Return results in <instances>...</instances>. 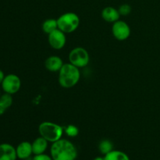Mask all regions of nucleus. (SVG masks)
<instances>
[{"mask_svg": "<svg viewBox=\"0 0 160 160\" xmlns=\"http://www.w3.org/2000/svg\"><path fill=\"white\" fill-rule=\"evenodd\" d=\"M17 158V151L12 145L8 143L0 145V160H16Z\"/></svg>", "mask_w": 160, "mask_h": 160, "instance_id": "9", "label": "nucleus"}, {"mask_svg": "<svg viewBox=\"0 0 160 160\" xmlns=\"http://www.w3.org/2000/svg\"><path fill=\"white\" fill-rule=\"evenodd\" d=\"M112 32L117 40L124 41L131 35V28L126 22L119 20L112 24Z\"/></svg>", "mask_w": 160, "mask_h": 160, "instance_id": "7", "label": "nucleus"}, {"mask_svg": "<svg viewBox=\"0 0 160 160\" xmlns=\"http://www.w3.org/2000/svg\"><path fill=\"white\" fill-rule=\"evenodd\" d=\"M118 11L120 16H128L131 12V6L129 4H123L119 7Z\"/></svg>", "mask_w": 160, "mask_h": 160, "instance_id": "19", "label": "nucleus"}, {"mask_svg": "<svg viewBox=\"0 0 160 160\" xmlns=\"http://www.w3.org/2000/svg\"><path fill=\"white\" fill-rule=\"evenodd\" d=\"M38 131L42 137L46 139L48 142L53 143L62 138L64 128L57 123L45 121L39 125Z\"/></svg>", "mask_w": 160, "mask_h": 160, "instance_id": "3", "label": "nucleus"}, {"mask_svg": "<svg viewBox=\"0 0 160 160\" xmlns=\"http://www.w3.org/2000/svg\"><path fill=\"white\" fill-rule=\"evenodd\" d=\"M69 60L70 63L76 66L78 68H83L88 64L90 57L85 48L77 47L70 51L69 54Z\"/></svg>", "mask_w": 160, "mask_h": 160, "instance_id": "5", "label": "nucleus"}, {"mask_svg": "<svg viewBox=\"0 0 160 160\" xmlns=\"http://www.w3.org/2000/svg\"><path fill=\"white\" fill-rule=\"evenodd\" d=\"M48 141L44 138L43 137L37 138L33 142L32 145V150L33 154L34 155H40L43 154L46 151L48 148Z\"/></svg>", "mask_w": 160, "mask_h": 160, "instance_id": "13", "label": "nucleus"}, {"mask_svg": "<svg viewBox=\"0 0 160 160\" xmlns=\"http://www.w3.org/2000/svg\"><path fill=\"white\" fill-rule=\"evenodd\" d=\"M80 68L72 63L63 64L59 71V83L64 88H71L74 87L81 78Z\"/></svg>", "mask_w": 160, "mask_h": 160, "instance_id": "2", "label": "nucleus"}, {"mask_svg": "<svg viewBox=\"0 0 160 160\" xmlns=\"http://www.w3.org/2000/svg\"><path fill=\"white\" fill-rule=\"evenodd\" d=\"M32 160H53V159L51 156L43 153V154H40V155H35L34 157L32 159Z\"/></svg>", "mask_w": 160, "mask_h": 160, "instance_id": "20", "label": "nucleus"}, {"mask_svg": "<svg viewBox=\"0 0 160 160\" xmlns=\"http://www.w3.org/2000/svg\"><path fill=\"white\" fill-rule=\"evenodd\" d=\"M12 104V95L8 93L3 94L0 96V116L2 115L7 109Z\"/></svg>", "mask_w": 160, "mask_h": 160, "instance_id": "14", "label": "nucleus"}, {"mask_svg": "<svg viewBox=\"0 0 160 160\" xmlns=\"http://www.w3.org/2000/svg\"><path fill=\"white\" fill-rule=\"evenodd\" d=\"M120 14L118 9L112 6H107L104 8L102 11V17L104 20L109 22V23H115L116 21L119 20Z\"/></svg>", "mask_w": 160, "mask_h": 160, "instance_id": "12", "label": "nucleus"}, {"mask_svg": "<svg viewBox=\"0 0 160 160\" xmlns=\"http://www.w3.org/2000/svg\"><path fill=\"white\" fill-rule=\"evenodd\" d=\"M105 160H130L126 153L121 151L112 150L108 154L105 155Z\"/></svg>", "mask_w": 160, "mask_h": 160, "instance_id": "15", "label": "nucleus"}, {"mask_svg": "<svg viewBox=\"0 0 160 160\" xmlns=\"http://www.w3.org/2000/svg\"><path fill=\"white\" fill-rule=\"evenodd\" d=\"M53 160H75L78 151L75 145L67 139H59L53 142L50 149Z\"/></svg>", "mask_w": 160, "mask_h": 160, "instance_id": "1", "label": "nucleus"}, {"mask_svg": "<svg viewBox=\"0 0 160 160\" xmlns=\"http://www.w3.org/2000/svg\"><path fill=\"white\" fill-rule=\"evenodd\" d=\"M64 132L68 137L75 138L79 134V129L75 125L70 124L64 128Z\"/></svg>", "mask_w": 160, "mask_h": 160, "instance_id": "18", "label": "nucleus"}, {"mask_svg": "<svg viewBox=\"0 0 160 160\" xmlns=\"http://www.w3.org/2000/svg\"><path fill=\"white\" fill-rule=\"evenodd\" d=\"M93 160H105V159H104V157H96Z\"/></svg>", "mask_w": 160, "mask_h": 160, "instance_id": "22", "label": "nucleus"}, {"mask_svg": "<svg viewBox=\"0 0 160 160\" xmlns=\"http://www.w3.org/2000/svg\"><path fill=\"white\" fill-rule=\"evenodd\" d=\"M1 84L5 93L13 95L20 90V86H21V81L17 75L10 73L5 76Z\"/></svg>", "mask_w": 160, "mask_h": 160, "instance_id": "6", "label": "nucleus"}, {"mask_svg": "<svg viewBox=\"0 0 160 160\" xmlns=\"http://www.w3.org/2000/svg\"><path fill=\"white\" fill-rule=\"evenodd\" d=\"M17 158L20 159H29L33 153L32 145L29 142H22L16 148Z\"/></svg>", "mask_w": 160, "mask_h": 160, "instance_id": "10", "label": "nucleus"}, {"mask_svg": "<svg viewBox=\"0 0 160 160\" xmlns=\"http://www.w3.org/2000/svg\"><path fill=\"white\" fill-rule=\"evenodd\" d=\"M63 64L62 59L56 56H49L45 62V68L51 72H59Z\"/></svg>", "mask_w": 160, "mask_h": 160, "instance_id": "11", "label": "nucleus"}, {"mask_svg": "<svg viewBox=\"0 0 160 160\" xmlns=\"http://www.w3.org/2000/svg\"><path fill=\"white\" fill-rule=\"evenodd\" d=\"M56 29H58V23L57 20L56 19H48L42 23V30L48 34L56 31Z\"/></svg>", "mask_w": 160, "mask_h": 160, "instance_id": "16", "label": "nucleus"}, {"mask_svg": "<svg viewBox=\"0 0 160 160\" xmlns=\"http://www.w3.org/2000/svg\"><path fill=\"white\" fill-rule=\"evenodd\" d=\"M58 29L62 32L72 33L76 31L80 24V18L73 12H65L57 19Z\"/></svg>", "mask_w": 160, "mask_h": 160, "instance_id": "4", "label": "nucleus"}, {"mask_svg": "<svg viewBox=\"0 0 160 160\" xmlns=\"http://www.w3.org/2000/svg\"><path fill=\"white\" fill-rule=\"evenodd\" d=\"M67 38L65 33L59 29H56L48 34V43L50 46L56 50H60L65 46Z\"/></svg>", "mask_w": 160, "mask_h": 160, "instance_id": "8", "label": "nucleus"}, {"mask_svg": "<svg viewBox=\"0 0 160 160\" xmlns=\"http://www.w3.org/2000/svg\"><path fill=\"white\" fill-rule=\"evenodd\" d=\"M98 149L101 152L102 154L106 155L113 150V145H112V143L109 140L105 139V140H102L99 143Z\"/></svg>", "mask_w": 160, "mask_h": 160, "instance_id": "17", "label": "nucleus"}, {"mask_svg": "<svg viewBox=\"0 0 160 160\" xmlns=\"http://www.w3.org/2000/svg\"><path fill=\"white\" fill-rule=\"evenodd\" d=\"M4 78H5L4 73H3L2 70H0V84H2V82L3 79H4Z\"/></svg>", "mask_w": 160, "mask_h": 160, "instance_id": "21", "label": "nucleus"}, {"mask_svg": "<svg viewBox=\"0 0 160 160\" xmlns=\"http://www.w3.org/2000/svg\"><path fill=\"white\" fill-rule=\"evenodd\" d=\"M0 96H1V94H0Z\"/></svg>", "mask_w": 160, "mask_h": 160, "instance_id": "23", "label": "nucleus"}]
</instances>
